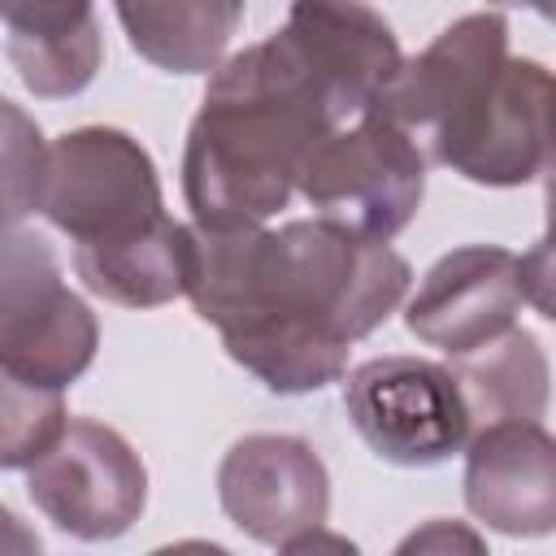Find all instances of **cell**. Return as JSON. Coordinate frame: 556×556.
<instances>
[{"mask_svg": "<svg viewBox=\"0 0 556 556\" xmlns=\"http://www.w3.org/2000/svg\"><path fill=\"white\" fill-rule=\"evenodd\" d=\"M408 261L326 217L278 230L191 226L187 300L222 348L274 395H313L348 378V352L408 295Z\"/></svg>", "mask_w": 556, "mask_h": 556, "instance_id": "obj_1", "label": "cell"}, {"mask_svg": "<svg viewBox=\"0 0 556 556\" xmlns=\"http://www.w3.org/2000/svg\"><path fill=\"white\" fill-rule=\"evenodd\" d=\"M382 113L473 187H526L556 152V74L508 52V17L478 9L404 61Z\"/></svg>", "mask_w": 556, "mask_h": 556, "instance_id": "obj_2", "label": "cell"}, {"mask_svg": "<svg viewBox=\"0 0 556 556\" xmlns=\"http://www.w3.org/2000/svg\"><path fill=\"white\" fill-rule=\"evenodd\" d=\"M343 126L326 83L278 26L261 43L226 56L208 78L182 148V195L191 226H265L300 187V165L317 139Z\"/></svg>", "mask_w": 556, "mask_h": 556, "instance_id": "obj_3", "label": "cell"}, {"mask_svg": "<svg viewBox=\"0 0 556 556\" xmlns=\"http://www.w3.org/2000/svg\"><path fill=\"white\" fill-rule=\"evenodd\" d=\"M317 217L391 243L421 208L426 152L382 109L334 126L300 165L295 187Z\"/></svg>", "mask_w": 556, "mask_h": 556, "instance_id": "obj_4", "label": "cell"}, {"mask_svg": "<svg viewBox=\"0 0 556 556\" xmlns=\"http://www.w3.org/2000/svg\"><path fill=\"white\" fill-rule=\"evenodd\" d=\"M100 348L96 313L65 287L56 252L26 230L4 235L0 278V369L30 391L74 387Z\"/></svg>", "mask_w": 556, "mask_h": 556, "instance_id": "obj_5", "label": "cell"}, {"mask_svg": "<svg viewBox=\"0 0 556 556\" xmlns=\"http://www.w3.org/2000/svg\"><path fill=\"white\" fill-rule=\"evenodd\" d=\"M74 248L126 239L165 217L148 148L117 126H78L48 143L39 208Z\"/></svg>", "mask_w": 556, "mask_h": 556, "instance_id": "obj_6", "label": "cell"}, {"mask_svg": "<svg viewBox=\"0 0 556 556\" xmlns=\"http://www.w3.org/2000/svg\"><path fill=\"white\" fill-rule=\"evenodd\" d=\"M343 413L365 447L400 469H434L469 447L473 421L447 365L374 356L343 382Z\"/></svg>", "mask_w": 556, "mask_h": 556, "instance_id": "obj_7", "label": "cell"}, {"mask_svg": "<svg viewBox=\"0 0 556 556\" xmlns=\"http://www.w3.org/2000/svg\"><path fill=\"white\" fill-rule=\"evenodd\" d=\"M35 508L70 539H122L148 504V469L139 452L104 421L70 417L56 447L26 469Z\"/></svg>", "mask_w": 556, "mask_h": 556, "instance_id": "obj_8", "label": "cell"}, {"mask_svg": "<svg viewBox=\"0 0 556 556\" xmlns=\"http://www.w3.org/2000/svg\"><path fill=\"white\" fill-rule=\"evenodd\" d=\"M526 304L521 256L495 243L443 252L404 304V326L443 356H469L517 326Z\"/></svg>", "mask_w": 556, "mask_h": 556, "instance_id": "obj_9", "label": "cell"}, {"mask_svg": "<svg viewBox=\"0 0 556 556\" xmlns=\"http://www.w3.org/2000/svg\"><path fill=\"white\" fill-rule=\"evenodd\" d=\"M222 513L256 543H291L330 513V473L295 434H243L217 465Z\"/></svg>", "mask_w": 556, "mask_h": 556, "instance_id": "obj_10", "label": "cell"}, {"mask_svg": "<svg viewBox=\"0 0 556 556\" xmlns=\"http://www.w3.org/2000/svg\"><path fill=\"white\" fill-rule=\"evenodd\" d=\"M465 508L508 539L556 534V434L539 421L478 430L465 447Z\"/></svg>", "mask_w": 556, "mask_h": 556, "instance_id": "obj_11", "label": "cell"}, {"mask_svg": "<svg viewBox=\"0 0 556 556\" xmlns=\"http://www.w3.org/2000/svg\"><path fill=\"white\" fill-rule=\"evenodd\" d=\"M282 30L326 83L343 122L378 113L404 70L391 26L369 4H291Z\"/></svg>", "mask_w": 556, "mask_h": 556, "instance_id": "obj_12", "label": "cell"}, {"mask_svg": "<svg viewBox=\"0 0 556 556\" xmlns=\"http://www.w3.org/2000/svg\"><path fill=\"white\" fill-rule=\"evenodd\" d=\"M4 52L22 78V87L39 100H70L91 87L104 39L96 9L87 0L43 4V0H9L0 9Z\"/></svg>", "mask_w": 556, "mask_h": 556, "instance_id": "obj_13", "label": "cell"}, {"mask_svg": "<svg viewBox=\"0 0 556 556\" xmlns=\"http://www.w3.org/2000/svg\"><path fill=\"white\" fill-rule=\"evenodd\" d=\"M74 274L83 287L122 308H161L187 295L191 282V226L169 213L126 239L74 248Z\"/></svg>", "mask_w": 556, "mask_h": 556, "instance_id": "obj_14", "label": "cell"}, {"mask_svg": "<svg viewBox=\"0 0 556 556\" xmlns=\"http://www.w3.org/2000/svg\"><path fill=\"white\" fill-rule=\"evenodd\" d=\"M447 369L465 395L473 434L491 426H508V421H539L547 413L552 365L539 339L521 326H513L508 334H500L495 343L469 356H456Z\"/></svg>", "mask_w": 556, "mask_h": 556, "instance_id": "obj_15", "label": "cell"}, {"mask_svg": "<svg viewBox=\"0 0 556 556\" xmlns=\"http://www.w3.org/2000/svg\"><path fill=\"white\" fill-rule=\"evenodd\" d=\"M130 48L165 74H217L230 35L243 22L235 0H174V4H117Z\"/></svg>", "mask_w": 556, "mask_h": 556, "instance_id": "obj_16", "label": "cell"}, {"mask_svg": "<svg viewBox=\"0 0 556 556\" xmlns=\"http://www.w3.org/2000/svg\"><path fill=\"white\" fill-rule=\"evenodd\" d=\"M65 400L61 391H30L22 382H4V421H0V465L30 469L43 460L65 434Z\"/></svg>", "mask_w": 556, "mask_h": 556, "instance_id": "obj_17", "label": "cell"}, {"mask_svg": "<svg viewBox=\"0 0 556 556\" xmlns=\"http://www.w3.org/2000/svg\"><path fill=\"white\" fill-rule=\"evenodd\" d=\"M43 165H48V143L39 139V126H30L26 113L13 100H4V222L9 230H17V222L39 208Z\"/></svg>", "mask_w": 556, "mask_h": 556, "instance_id": "obj_18", "label": "cell"}, {"mask_svg": "<svg viewBox=\"0 0 556 556\" xmlns=\"http://www.w3.org/2000/svg\"><path fill=\"white\" fill-rule=\"evenodd\" d=\"M391 556H491V552H486V539L469 521L434 517V521H421L417 530H408Z\"/></svg>", "mask_w": 556, "mask_h": 556, "instance_id": "obj_19", "label": "cell"}, {"mask_svg": "<svg viewBox=\"0 0 556 556\" xmlns=\"http://www.w3.org/2000/svg\"><path fill=\"white\" fill-rule=\"evenodd\" d=\"M521 291L526 304L556 326V226H547L543 239L521 256Z\"/></svg>", "mask_w": 556, "mask_h": 556, "instance_id": "obj_20", "label": "cell"}, {"mask_svg": "<svg viewBox=\"0 0 556 556\" xmlns=\"http://www.w3.org/2000/svg\"><path fill=\"white\" fill-rule=\"evenodd\" d=\"M278 556H361V547H356L348 534L317 526V530L295 534L291 543H282V547H278Z\"/></svg>", "mask_w": 556, "mask_h": 556, "instance_id": "obj_21", "label": "cell"}, {"mask_svg": "<svg viewBox=\"0 0 556 556\" xmlns=\"http://www.w3.org/2000/svg\"><path fill=\"white\" fill-rule=\"evenodd\" d=\"M148 556H235V552L222 547V543H208V539H178V543L152 547Z\"/></svg>", "mask_w": 556, "mask_h": 556, "instance_id": "obj_22", "label": "cell"}, {"mask_svg": "<svg viewBox=\"0 0 556 556\" xmlns=\"http://www.w3.org/2000/svg\"><path fill=\"white\" fill-rule=\"evenodd\" d=\"M543 200H547V226H556V152H552V165L543 174Z\"/></svg>", "mask_w": 556, "mask_h": 556, "instance_id": "obj_23", "label": "cell"}, {"mask_svg": "<svg viewBox=\"0 0 556 556\" xmlns=\"http://www.w3.org/2000/svg\"><path fill=\"white\" fill-rule=\"evenodd\" d=\"M543 13H547V17H556V9H543Z\"/></svg>", "mask_w": 556, "mask_h": 556, "instance_id": "obj_24", "label": "cell"}]
</instances>
